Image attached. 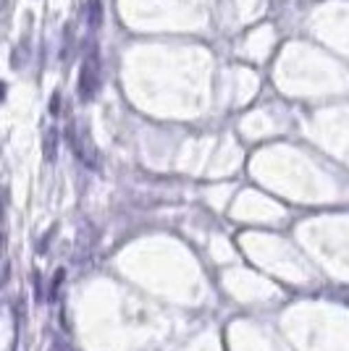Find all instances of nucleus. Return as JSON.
<instances>
[{
	"label": "nucleus",
	"mask_w": 349,
	"mask_h": 351,
	"mask_svg": "<svg viewBox=\"0 0 349 351\" xmlns=\"http://www.w3.org/2000/svg\"><path fill=\"white\" fill-rule=\"evenodd\" d=\"M56 147H58V132L56 129H47L45 132V158L47 160L56 158Z\"/></svg>",
	"instance_id": "20e7f679"
},
{
	"label": "nucleus",
	"mask_w": 349,
	"mask_h": 351,
	"mask_svg": "<svg viewBox=\"0 0 349 351\" xmlns=\"http://www.w3.org/2000/svg\"><path fill=\"white\" fill-rule=\"evenodd\" d=\"M0 249H3V239H0Z\"/></svg>",
	"instance_id": "0eeeda50"
},
{
	"label": "nucleus",
	"mask_w": 349,
	"mask_h": 351,
	"mask_svg": "<svg viewBox=\"0 0 349 351\" xmlns=\"http://www.w3.org/2000/svg\"><path fill=\"white\" fill-rule=\"evenodd\" d=\"M98 87H100V58L95 50H89L87 58L82 60V69H79V97L87 103L95 97Z\"/></svg>",
	"instance_id": "f257e3e1"
},
{
	"label": "nucleus",
	"mask_w": 349,
	"mask_h": 351,
	"mask_svg": "<svg viewBox=\"0 0 349 351\" xmlns=\"http://www.w3.org/2000/svg\"><path fill=\"white\" fill-rule=\"evenodd\" d=\"M3 100H5V84L0 82V103H3Z\"/></svg>",
	"instance_id": "423d86ee"
},
{
	"label": "nucleus",
	"mask_w": 349,
	"mask_h": 351,
	"mask_svg": "<svg viewBox=\"0 0 349 351\" xmlns=\"http://www.w3.org/2000/svg\"><path fill=\"white\" fill-rule=\"evenodd\" d=\"M71 145H74V149H76V155H79L85 162H89V165H92V158H89V155H92V147H89L87 134L76 132V129H74V132H71Z\"/></svg>",
	"instance_id": "f03ea898"
},
{
	"label": "nucleus",
	"mask_w": 349,
	"mask_h": 351,
	"mask_svg": "<svg viewBox=\"0 0 349 351\" xmlns=\"http://www.w3.org/2000/svg\"><path fill=\"white\" fill-rule=\"evenodd\" d=\"M58 105H60V97L56 95V97H53V103H50V113H53V116H58Z\"/></svg>",
	"instance_id": "39448f33"
},
{
	"label": "nucleus",
	"mask_w": 349,
	"mask_h": 351,
	"mask_svg": "<svg viewBox=\"0 0 349 351\" xmlns=\"http://www.w3.org/2000/svg\"><path fill=\"white\" fill-rule=\"evenodd\" d=\"M87 24L89 29H98L102 24V3L100 0H87Z\"/></svg>",
	"instance_id": "7ed1b4c3"
}]
</instances>
